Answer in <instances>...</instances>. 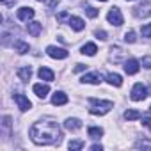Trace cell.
I'll list each match as a JSON object with an SVG mask.
<instances>
[{
	"mask_svg": "<svg viewBox=\"0 0 151 151\" xmlns=\"http://www.w3.org/2000/svg\"><path fill=\"white\" fill-rule=\"evenodd\" d=\"M140 34H142V37H151V23H146V25H142V29H140Z\"/></svg>",
	"mask_w": 151,
	"mask_h": 151,
	"instance_id": "cb8c5ba5",
	"label": "cell"
},
{
	"mask_svg": "<svg viewBox=\"0 0 151 151\" xmlns=\"http://www.w3.org/2000/svg\"><path fill=\"white\" fill-rule=\"evenodd\" d=\"M29 135H30L34 144L48 146V144H55V142L60 140V128H59V123L55 119L46 117L39 123H34L30 126Z\"/></svg>",
	"mask_w": 151,
	"mask_h": 151,
	"instance_id": "6da1fadb",
	"label": "cell"
},
{
	"mask_svg": "<svg viewBox=\"0 0 151 151\" xmlns=\"http://www.w3.org/2000/svg\"><path fill=\"white\" fill-rule=\"evenodd\" d=\"M69 18H71V16H69V13H68V11H62V13H59V14H57V22H59V23H62V22H66V20L69 22Z\"/></svg>",
	"mask_w": 151,
	"mask_h": 151,
	"instance_id": "4316f807",
	"label": "cell"
},
{
	"mask_svg": "<svg viewBox=\"0 0 151 151\" xmlns=\"http://www.w3.org/2000/svg\"><path fill=\"white\" fill-rule=\"evenodd\" d=\"M57 4H59V0H52V2H50V6H48V9H53Z\"/></svg>",
	"mask_w": 151,
	"mask_h": 151,
	"instance_id": "836d02e7",
	"label": "cell"
},
{
	"mask_svg": "<svg viewBox=\"0 0 151 151\" xmlns=\"http://www.w3.org/2000/svg\"><path fill=\"white\" fill-rule=\"evenodd\" d=\"M82 82L84 84H101L103 82V77L100 71H94V73H87L82 77Z\"/></svg>",
	"mask_w": 151,
	"mask_h": 151,
	"instance_id": "8992f818",
	"label": "cell"
},
{
	"mask_svg": "<svg viewBox=\"0 0 151 151\" xmlns=\"http://www.w3.org/2000/svg\"><path fill=\"white\" fill-rule=\"evenodd\" d=\"M142 124H144L147 130H151V119H149V117H142Z\"/></svg>",
	"mask_w": 151,
	"mask_h": 151,
	"instance_id": "1f68e13d",
	"label": "cell"
},
{
	"mask_svg": "<svg viewBox=\"0 0 151 151\" xmlns=\"http://www.w3.org/2000/svg\"><path fill=\"white\" fill-rule=\"evenodd\" d=\"M87 133H89V137H93V139H100V137L103 135V128H100V126H91V128L87 130Z\"/></svg>",
	"mask_w": 151,
	"mask_h": 151,
	"instance_id": "ffe728a7",
	"label": "cell"
},
{
	"mask_svg": "<svg viewBox=\"0 0 151 151\" xmlns=\"http://www.w3.org/2000/svg\"><path fill=\"white\" fill-rule=\"evenodd\" d=\"M110 50H112V52H116V57H112V59H114V62H119V60H121V52H123V50H121L119 46H112Z\"/></svg>",
	"mask_w": 151,
	"mask_h": 151,
	"instance_id": "f1b7e54d",
	"label": "cell"
},
{
	"mask_svg": "<svg viewBox=\"0 0 151 151\" xmlns=\"http://www.w3.org/2000/svg\"><path fill=\"white\" fill-rule=\"evenodd\" d=\"M32 89H34L36 96H37V98H43V100H45V98L48 96V93H50V87H48L46 84H36Z\"/></svg>",
	"mask_w": 151,
	"mask_h": 151,
	"instance_id": "7c38bea8",
	"label": "cell"
},
{
	"mask_svg": "<svg viewBox=\"0 0 151 151\" xmlns=\"http://www.w3.org/2000/svg\"><path fill=\"white\" fill-rule=\"evenodd\" d=\"M140 117V112L139 110H126L124 112V119L126 121H135V119H139Z\"/></svg>",
	"mask_w": 151,
	"mask_h": 151,
	"instance_id": "7402d4cb",
	"label": "cell"
},
{
	"mask_svg": "<svg viewBox=\"0 0 151 151\" xmlns=\"http://www.w3.org/2000/svg\"><path fill=\"white\" fill-rule=\"evenodd\" d=\"M149 94H151V87H149Z\"/></svg>",
	"mask_w": 151,
	"mask_h": 151,
	"instance_id": "74e56055",
	"label": "cell"
},
{
	"mask_svg": "<svg viewBox=\"0 0 151 151\" xmlns=\"http://www.w3.org/2000/svg\"><path fill=\"white\" fill-rule=\"evenodd\" d=\"M149 114H151V107H149Z\"/></svg>",
	"mask_w": 151,
	"mask_h": 151,
	"instance_id": "f35d334b",
	"label": "cell"
},
{
	"mask_svg": "<svg viewBox=\"0 0 151 151\" xmlns=\"http://www.w3.org/2000/svg\"><path fill=\"white\" fill-rule=\"evenodd\" d=\"M107 20H109L110 25H116V27L123 25V14H121L119 7H112V9L109 11V14H107Z\"/></svg>",
	"mask_w": 151,
	"mask_h": 151,
	"instance_id": "277c9868",
	"label": "cell"
},
{
	"mask_svg": "<svg viewBox=\"0 0 151 151\" xmlns=\"http://www.w3.org/2000/svg\"><path fill=\"white\" fill-rule=\"evenodd\" d=\"M135 147H146V149H151V140H147V139H142V140L135 142Z\"/></svg>",
	"mask_w": 151,
	"mask_h": 151,
	"instance_id": "d4e9b609",
	"label": "cell"
},
{
	"mask_svg": "<svg viewBox=\"0 0 151 151\" xmlns=\"http://www.w3.org/2000/svg\"><path fill=\"white\" fill-rule=\"evenodd\" d=\"M14 50H16L18 53H27V52H29V45L23 43V41H16V43H14Z\"/></svg>",
	"mask_w": 151,
	"mask_h": 151,
	"instance_id": "44dd1931",
	"label": "cell"
},
{
	"mask_svg": "<svg viewBox=\"0 0 151 151\" xmlns=\"http://www.w3.org/2000/svg\"><path fill=\"white\" fill-rule=\"evenodd\" d=\"M37 2H46V0H37Z\"/></svg>",
	"mask_w": 151,
	"mask_h": 151,
	"instance_id": "8d00e7d4",
	"label": "cell"
},
{
	"mask_svg": "<svg viewBox=\"0 0 151 151\" xmlns=\"http://www.w3.org/2000/svg\"><path fill=\"white\" fill-rule=\"evenodd\" d=\"M14 101L18 103V109H20L22 112H27V110H30V107H32V103L29 101V98L23 96V94H14Z\"/></svg>",
	"mask_w": 151,
	"mask_h": 151,
	"instance_id": "52a82bcc",
	"label": "cell"
},
{
	"mask_svg": "<svg viewBox=\"0 0 151 151\" xmlns=\"http://www.w3.org/2000/svg\"><path fill=\"white\" fill-rule=\"evenodd\" d=\"M87 66L86 64H77V66H75V71H77V73H80V71H84Z\"/></svg>",
	"mask_w": 151,
	"mask_h": 151,
	"instance_id": "d6a6232c",
	"label": "cell"
},
{
	"mask_svg": "<svg viewBox=\"0 0 151 151\" xmlns=\"http://www.w3.org/2000/svg\"><path fill=\"white\" fill-rule=\"evenodd\" d=\"M139 68H140V62H139L137 59H128V60L124 62V71H126V75H135V73L139 71Z\"/></svg>",
	"mask_w": 151,
	"mask_h": 151,
	"instance_id": "ba28073f",
	"label": "cell"
},
{
	"mask_svg": "<svg viewBox=\"0 0 151 151\" xmlns=\"http://www.w3.org/2000/svg\"><path fill=\"white\" fill-rule=\"evenodd\" d=\"M96 52H98V48H96L94 43H86V45L82 46V53H84V55L93 57V55H96Z\"/></svg>",
	"mask_w": 151,
	"mask_h": 151,
	"instance_id": "d6986e66",
	"label": "cell"
},
{
	"mask_svg": "<svg viewBox=\"0 0 151 151\" xmlns=\"http://www.w3.org/2000/svg\"><path fill=\"white\" fill-rule=\"evenodd\" d=\"M135 16H139V18H146V16H151V9H149V6L147 4H144V6H139V7H135Z\"/></svg>",
	"mask_w": 151,
	"mask_h": 151,
	"instance_id": "ac0fdd59",
	"label": "cell"
},
{
	"mask_svg": "<svg viewBox=\"0 0 151 151\" xmlns=\"http://www.w3.org/2000/svg\"><path fill=\"white\" fill-rule=\"evenodd\" d=\"M30 77H32V68H30V66H22V68H18V78H20V80L29 82Z\"/></svg>",
	"mask_w": 151,
	"mask_h": 151,
	"instance_id": "8fae6325",
	"label": "cell"
},
{
	"mask_svg": "<svg viewBox=\"0 0 151 151\" xmlns=\"http://www.w3.org/2000/svg\"><path fill=\"white\" fill-rule=\"evenodd\" d=\"M124 41H126V43H135V41H137L135 32H133V30H128V32L124 34Z\"/></svg>",
	"mask_w": 151,
	"mask_h": 151,
	"instance_id": "83f0119b",
	"label": "cell"
},
{
	"mask_svg": "<svg viewBox=\"0 0 151 151\" xmlns=\"http://www.w3.org/2000/svg\"><path fill=\"white\" fill-rule=\"evenodd\" d=\"M46 53L52 57V59H66L69 53H68V50H64V48H59V46H46Z\"/></svg>",
	"mask_w": 151,
	"mask_h": 151,
	"instance_id": "5b68a950",
	"label": "cell"
},
{
	"mask_svg": "<svg viewBox=\"0 0 151 151\" xmlns=\"http://www.w3.org/2000/svg\"><path fill=\"white\" fill-rule=\"evenodd\" d=\"M84 11H86V14H87L89 18H96V16L100 14V11H98L96 7H91V6H87V7H86Z\"/></svg>",
	"mask_w": 151,
	"mask_h": 151,
	"instance_id": "603a6c76",
	"label": "cell"
},
{
	"mask_svg": "<svg viewBox=\"0 0 151 151\" xmlns=\"http://www.w3.org/2000/svg\"><path fill=\"white\" fill-rule=\"evenodd\" d=\"M107 82L110 86H116V87L123 86V78H121V75H117V73H109L107 75Z\"/></svg>",
	"mask_w": 151,
	"mask_h": 151,
	"instance_id": "2e32d148",
	"label": "cell"
},
{
	"mask_svg": "<svg viewBox=\"0 0 151 151\" xmlns=\"http://www.w3.org/2000/svg\"><path fill=\"white\" fill-rule=\"evenodd\" d=\"M94 36H96L98 39H101V41L107 39V32H105V30H94Z\"/></svg>",
	"mask_w": 151,
	"mask_h": 151,
	"instance_id": "f546056e",
	"label": "cell"
},
{
	"mask_svg": "<svg viewBox=\"0 0 151 151\" xmlns=\"http://www.w3.org/2000/svg\"><path fill=\"white\" fill-rule=\"evenodd\" d=\"M52 103H53V105H66V103H68V96H66L62 91H57V93L52 96Z\"/></svg>",
	"mask_w": 151,
	"mask_h": 151,
	"instance_id": "e0dca14e",
	"label": "cell"
},
{
	"mask_svg": "<svg viewBox=\"0 0 151 151\" xmlns=\"http://www.w3.org/2000/svg\"><path fill=\"white\" fill-rule=\"evenodd\" d=\"M101 2H107V0H101Z\"/></svg>",
	"mask_w": 151,
	"mask_h": 151,
	"instance_id": "ab89813d",
	"label": "cell"
},
{
	"mask_svg": "<svg viewBox=\"0 0 151 151\" xmlns=\"http://www.w3.org/2000/svg\"><path fill=\"white\" fill-rule=\"evenodd\" d=\"M91 149H94V151H101L103 147H101L100 144H94V146H91Z\"/></svg>",
	"mask_w": 151,
	"mask_h": 151,
	"instance_id": "e575fe53",
	"label": "cell"
},
{
	"mask_svg": "<svg viewBox=\"0 0 151 151\" xmlns=\"http://www.w3.org/2000/svg\"><path fill=\"white\" fill-rule=\"evenodd\" d=\"M34 9L32 7H22V9H18V13H16V16H18V20H22V22H29L30 18H34Z\"/></svg>",
	"mask_w": 151,
	"mask_h": 151,
	"instance_id": "9c48e42d",
	"label": "cell"
},
{
	"mask_svg": "<svg viewBox=\"0 0 151 151\" xmlns=\"http://www.w3.org/2000/svg\"><path fill=\"white\" fill-rule=\"evenodd\" d=\"M0 2H2V4H6V2H7V0H0Z\"/></svg>",
	"mask_w": 151,
	"mask_h": 151,
	"instance_id": "d590c367",
	"label": "cell"
},
{
	"mask_svg": "<svg viewBox=\"0 0 151 151\" xmlns=\"http://www.w3.org/2000/svg\"><path fill=\"white\" fill-rule=\"evenodd\" d=\"M89 103L93 105V107L89 109V112H91L93 116H105V114L114 107V103H112L110 100H96V98H91Z\"/></svg>",
	"mask_w": 151,
	"mask_h": 151,
	"instance_id": "7a4b0ae2",
	"label": "cell"
},
{
	"mask_svg": "<svg viewBox=\"0 0 151 151\" xmlns=\"http://www.w3.org/2000/svg\"><path fill=\"white\" fill-rule=\"evenodd\" d=\"M37 75H39V78L41 80H46V82H52L53 80V71L52 69H48V68H39V71H37Z\"/></svg>",
	"mask_w": 151,
	"mask_h": 151,
	"instance_id": "9a60e30c",
	"label": "cell"
},
{
	"mask_svg": "<svg viewBox=\"0 0 151 151\" xmlns=\"http://www.w3.org/2000/svg\"><path fill=\"white\" fill-rule=\"evenodd\" d=\"M146 96H149V94H147V89H146L142 84H135L133 89H132L130 98H132L133 101H142V100H146Z\"/></svg>",
	"mask_w": 151,
	"mask_h": 151,
	"instance_id": "3957f363",
	"label": "cell"
},
{
	"mask_svg": "<svg viewBox=\"0 0 151 151\" xmlns=\"http://www.w3.org/2000/svg\"><path fill=\"white\" fill-rule=\"evenodd\" d=\"M27 30H29V34L32 37H37L41 34V23L39 22H29L27 23Z\"/></svg>",
	"mask_w": 151,
	"mask_h": 151,
	"instance_id": "5bb4252c",
	"label": "cell"
},
{
	"mask_svg": "<svg viewBox=\"0 0 151 151\" xmlns=\"http://www.w3.org/2000/svg\"><path fill=\"white\" fill-rule=\"evenodd\" d=\"M68 23L71 25V29H73V30H77V32H80V30H84V29H86L84 20H82V18H78V16H71Z\"/></svg>",
	"mask_w": 151,
	"mask_h": 151,
	"instance_id": "30bf717a",
	"label": "cell"
},
{
	"mask_svg": "<svg viewBox=\"0 0 151 151\" xmlns=\"http://www.w3.org/2000/svg\"><path fill=\"white\" fill-rule=\"evenodd\" d=\"M140 64L149 69V68H151V57H142V62H140Z\"/></svg>",
	"mask_w": 151,
	"mask_h": 151,
	"instance_id": "4dcf8cb0",
	"label": "cell"
},
{
	"mask_svg": "<svg viewBox=\"0 0 151 151\" xmlns=\"http://www.w3.org/2000/svg\"><path fill=\"white\" fill-rule=\"evenodd\" d=\"M68 147H69V149H82V147H84V142H82V140H71V142L68 144Z\"/></svg>",
	"mask_w": 151,
	"mask_h": 151,
	"instance_id": "484cf974",
	"label": "cell"
},
{
	"mask_svg": "<svg viewBox=\"0 0 151 151\" xmlns=\"http://www.w3.org/2000/svg\"><path fill=\"white\" fill-rule=\"evenodd\" d=\"M64 126H66V130H69V132H77V130H80V128H82V123H80V119L69 117V119H66Z\"/></svg>",
	"mask_w": 151,
	"mask_h": 151,
	"instance_id": "4fadbf2b",
	"label": "cell"
}]
</instances>
